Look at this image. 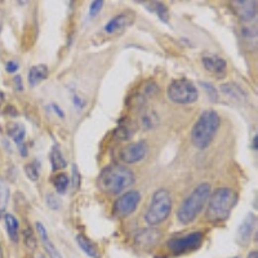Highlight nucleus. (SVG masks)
<instances>
[{"label":"nucleus","instance_id":"obj_1","mask_svg":"<svg viewBox=\"0 0 258 258\" xmlns=\"http://www.w3.org/2000/svg\"><path fill=\"white\" fill-rule=\"evenodd\" d=\"M205 217L210 222H223L231 214L232 208L238 201V195L232 189L221 187L209 195Z\"/></svg>","mask_w":258,"mask_h":258},{"label":"nucleus","instance_id":"obj_2","mask_svg":"<svg viewBox=\"0 0 258 258\" xmlns=\"http://www.w3.org/2000/svg\"><path fill=\"white\" fill-rule=\"evenodd\" d=\"M98 186L106 194H119L134 184V174L124 165H109L98 176Z\"/></svg>","mask_w":258,"mask_h":258},{"label":"nucleus","instance_id":"obj_3","mask_svg":"<svg viewBox=\"0 0 258 258\" xmlns=\"http://www.w3.org/2000/svg\"><path fill=\"white\" fill-rule=\"evenodd\" d=\"M210 190H212L210 185L203 182L185 199L177 212V218L182 225H189L196 219L209 199Z\"/></svg>","mask_w":258,"mask_h":258},{"label":"nucleus","instance_id":"obj_4","mask_svg":"<svg viewBox=\"0 0 258 258\" xmlns=\"http://www.w3.org/2000/svg\"><path fill=\"white\" fill-rule=\"evenodd\" d=\"M219 116L214 110H205L199 116L191 130L193 143L199 150H204L212 143L214 135L219 128Z\"/></svg>","mask_w":258,"mask_h":258},{"label":"nucleus","instance_id":"obj_5","mask_svg":"<svg viewBox=\"0 0 258 258\" xmlns=\"http://www.w3.org/2000/svg\"><path fill=\"white\" fill-rule=\"evenodd\" d=\"M172 212V197L171 194L165 189L156 190L152 195L151 203L145 214V221L147 225L156 226L164 222Z\"/></svg>","mask_w":258,"mask_h":258},{"label":"nucleus","instance_id":"obj_6","mask_svg":"<svg viewBox=\"0 0 258 258\" xmlns=\"http://www.w3.org/2000/svg\"><path fill=\"white\" fill-rule=\"evenodd\" d=\"M167 96L172 102L177 105H190L196 102L199 93L193 81L182 77V79H176L169 84Z\"/></svg>","mask_w":258,"mask_h":258},{"label":"nucleus","instance_id":"obj_7","mask_svg":"<svg viewBox=\"0 0 258 258\" xmlns=\"http://www.w3.org/2000/svg\"><path fill=\"white\" fill-rule=\"evenodd\" d=\"M201 244H203V234L200 231H194L181 238L171 239L168 242V248L174 256H180L197 251Z\"/></svg>","mask_w":258,"mask_h":258},{"label":"nucleus","instance_id":"obj_8","mask_svg":"<svg viewBox=\"0 0 258 258\" xmlns=\"http://www.w3.org/2000/svg\"><path fill=\"white\" fill-rule=\"evenodd\" d=\"M139 201H141V194L138 191H127L126 194H123L122 196H119V199L114 203V214L116 217H119V218L130 216L137 209Z\"/></svg>","mask_w":258,"mask_h":258},{"label":"nucleus","instance_id":"obj_9","mask_svg":"<svg viewBox=\"0 0 258 258\" xmlns=\"http://www.w3.org/2000/svg\"><path fill=\"white\" fill-rule=\"evenodd\" d=\"M147 154V143L145 141L133 142L120 151V160L127 164H134L145 158Z\"/></svg>","mask_w":258,"mask_h":258},{"label":"nucleus","instance_id":"obj_10","mask_svg":"<svg viewBox=\"0 0 258 258\" xmlns=\"http://www.w3.org/2000/svg\"><path fill=\"white\" fill-rule=\"evenodd\" d=\"M256 222L257 218L253 213H249L248 216L243 219V222L239 226L238 231H236V242L240 245H248L251 242L253 232L256 230Z\"/></svg>","mask_w":258,"mask_h":258},{"label":"nucleus","instance_id":"obj_11","mask_svg":"<svg viewBox=\"0 0 258 258\" xmlns=\"http://www.w3.org/2000/svg\"><path fill=\"white\" fill-rule=\"evenodd\" d=\"M134 21V14L133 12H124L120 13L118 16L114 17L113 19H110L109 22L105 26V32L107 34H115V32H120L124 29H127L128 26H130Z\"/></svg>","mask_w":258,"mask_h":258},{"label":"nucleus","instance_id":"obj_12","mask_svg":"<svg viewBox=\"0 0 258 258\" xmlns=\"http://www.w3.org/2000/svg\"><path fill=\"white\" fill-rule=\"evenodd\" d=\"M232 6H234L236 14L244 22H249V21H253L256 18V14H257V1H248V0L234 1Z\"/></svg>","mask_w":258,"mask_h":258},{"label":"nucleus","instance_id":"obj_13","mask_svg":"<svg viewBox=\"0 0 258 258\" xmlns=\"http://www.w3.org/2000/svg\"><path fill=\"white\" fill-rule=\"evenodd\" d=\"M203 64L206 71L217 76H223L227 70V62L217 55H206L203 57Z\"/></svg>","mask_w":258,"mask_h":258},{"label":"nucleus","instance_id":"obj_14","mask_svg":"<svg viewBox=\"0 0 258 258\" xmlns=\"http://www.w3.org/2000/svg\"><path fill=\"white\" fill-rule=\"evenodd\" d=\"M161 238L160 231L156 229H146L138 232V235L135 236V244L142 249H151L156 245L159 239Z\"/></svg>","mask_w":258,"mask_h":258},{"label":"nucleus","instance_id":"obj_15","mask_svg":"<svg viewBox=\"0 0 258 258\" xmlns=\"http://www.w3.org/2000/svg\"><path fill=\"white\" fill-rule=\"evenodd\" d=\"M36 231H38L39 236H40V239H42L43 245H44L45 251H47V253L49 255V257H51V258H62V256L58 253V251L56 249V247L53 245V243L51 242V239H49L48 231H47V229H45L44 226H43L40 222H36Z\"/></svg>","mask_w":258,"mask_h":258},{"label":"nucleus","instance_id":"obj_16","mask_svg":"<svg viewBox=\"0 0 258 258\" xmlns=\"http://www.w3.org/2000/svg\"><path fill=\"white\" fill-rule=\"evenodd\" d=\"M76 243H77V245H79V247L81 248V251H83L87 256H89V257H92V258L101 257V252H100V249H98V247H97V245L94 244L90 239H88L87 236L83 235V234H79V235H76Z\"/></svg>","mask_w":258,"mask_h":258},{"label":"nucleus","instance_id":"obj_17","mask_svg":"<svg viewBox=\"0 0 258 258\" xmlns=\"http://www.w3.org/2000/svg\"><path fill=\"white\" fill-rule=\"evenodd\" d=\"M48 77V67L45 64H35L29 71L30 87H35Z\"/></svg>","mask_w":258,"mask_h":258},{"label":"nucleus","instance_id":"obj_18","mask_svg":"<svg viewBox=\"0 0 258 258\" xmlns=\"http://www.w3.org/2000/svg\"><path fill=\"white\" fill-rule=\"evenodd\" d=\"M221 90H222V93H225L226 96L230 97L231 100H235V101H243L247 100V94L244 93V90L242 88L236 85L235 83H225L221 85Z\"/></svg>","mask_w":258,"mask_h":258},{"label":"nucleus","instance_id":"obj_19","mask_svg":"<svg viewBox=\"0 0 258 258\" xmlns=\"http://www.w3.org/2000/svg\"><path fill=\"white\" fill-rule=\"evenodd\" d=\"M8 134L10 135L13 141L16 142V145L22 146L26 135V129L19 123H9L8 124Z\"/></svg>","mask_w":258,"mask_h":258},{"label":"nucleus","instance_id":"obj_20","mask_svg":"<svg viewBox=\"0 0 258 258\" xmlns=\"http://www.w3.org/2000/svg\"><path fill=\"white\" fill-rule=\"evenodd\" d=\"M4 221H5V227H6V232H8V236L12 240V243H17L18 242V219L16 218L12 214H8L6 213L4 216Z\"/></svg>","mask_w":258,"mask_h":258},{"label":"nucleus","instance_id":"obj_21","mask_svg":"<svg viewBox=\"0 0 258 258\" xmlns=\"http://www.w3.org/2000/svg\"><path fill=\"white\" fill-rule=\"evenodd\" d=\"M51 164H52V169L53 171H60V169H64L67 165V161L66 159L64 158L61 150L58 147L57 145L53 146L51 151Z\"/></svg>","mask_w":258,"mask_h":258},{"label":"nucleus","instance_id":"obj_22","mask_svg":"<svg viewBox=\"0 0 258 258\" xmlns=\"http://www.w3.org/2000/svg\"><path fill=\"white\" fill-rule=\"evenodd\" d=\"M70 178L66 173H58L55 178H53V186H55L56 191L58 194H64L67 191V187L70 185Z\"/></svg>","mask_w":258,"mask_h":258},{"label":"nucleus","instance_id":"obj_23","mask_svg":"<svg viewBox=\"0 0 258 258\" xmlns=\"http://www.w3.org/2000/svg\"><path fill=\"white\" fill-rule=\"evenodd\" d=\"M148 9L156 13V16L160 18V21L168 23V21H169V12H168V8L164 3L155 1V3H151V6H148Z\"/></svg>","mask_w":258,"mask_h":258},{"label":"nucleus","instance_id":"obj_24","mask_svg":"<svg viewBox=\"0 0 258 258\" xmlns=\"http://www.w3.org/2000/svg\"><path fill=\"white\" fill-rule=\"evenodd\" d=\"M8 200H9V187L3 181H0V213L5 210Z\"/></svg>","mask_w":258,"mask_h":258},{"label":"nucleus","instance_id":"obj_25","mask_svg":"<svg viewBox=\"0 0 258 258\" xmlns=\"http://www.w3.org/2000/svg\"><path fill=\"white\" fill-rule=\"evenodd\" d=\"M25 173L27 178L32 182H36L39 180V165L36 164V161H32V163L25 165Z\"/></svg>","mask_w":258,"mask_h":258},{"label":"nucleus","instance_id":"obj_26","mask_svg":"<svg viewBox=\"0 0 258 258\" xmlns=\"http://www.w3.org/2000/svg\"><path fill=\"white\" fill-rule=\"evenodd\" d=\"M200 85H201V87L204 88V90H205L206 93H208L209 100L214 101V102H216L217 98H218V94H217V90L214 89V87H213L212 84L206 83V81H201V83H200Z\"/></svg>","mask_w":258,"mask_h":258},{"label":"nucleus","instance_id":"obj_27","mask_svg":"<svg viewBox=\"0 0 258 258\" xmlns=\"http://www.w3.org/2000/svg\"><path fill=\"white\" fill-rule=\"evenodd\" d=\"M25 245L29 247L30 249H35L36 248V238L34 235V232L30 229L25 230Z\"/></svg>","mask_w":258,"mask_h":258},{"label":"nucleus","instance_id":"obj_28","mask_svg":"<svg viewBox=\"0 0 258 258\" xmlns=\"http://www.w3.org/2000/svg\"><path fill=\"white\" fill-rule=\"evenodd\" d=\"M103 1L102 0H96V1H92L89 6V17L90 18H94V17L100 13V10L102 9Z\"/></svg>","mask_w":258,"mask_h":258},{"label":"nucleus","instance_id":"obj_29","mask_svg":"<svg viewBox=\"0 0 258 258\" xmlns=\"http://www.w3.org/2000/svg\"><path fill=\"white\" fill-rule=\"evenodd\" d=\"M47 205H48L49 208L53 210H57L61 208V203H60V200H58L55 195H52V194L47 196Z\"/></svg>","mask_w":258,"mask_h":258},{"label":"nucleus","instance_id":"obj_30","mask_svg":"<svg viewBox=\"0 0 258 258\" xmlns=\"http://www.w3.org/2000/svg\"><path fill=\"white\" fill-rule=\"evenodd\" d=\"M80 185V174H79V169L76 165H72V186L74 189H77Z\"/></svg>","mask_w":258,"mask_h":258},{"label":"nucleus","instance_id":"obj_31","mask_svg":"<svg viewBox=\"0 0 258 258\" xmlns=\"http://www.w3.org/2000/svg\"><path fill=\"white\" fill-rule=\"evenodd\" d=\"M5 70L9 72V74H13L18 70V64L16 61H9L5 64Z\"/></svg>","mask_w":258,"mask_h":258},{"label":"nucleus","instance_id":"obj_32","mask_svg":"<svg viewBox=\"0 0 258 258\" xmlns=\"http://www.w3.org/2000/svg\"><path fill=\"white\" fill-rule=\"evenodd\" d=\"M74 105H75V107H76V110L77 109L81 110L84 106H85V101H84L81 97L74 96Z\"/></svg>","mask_w":258,"mask_h":258},{"label":"nucleus","instance_id":"obj_33","mask_svg":"<svg viewBox=\"0 0 258 258\" xmlns=\"http://www.w3.org/2000/svg\"><path fill=\"white\" fill-rule=\"evenodd\" d=\"M52 107H53V111H55V113L57 114V115L60 116L61 119H64V111L61 110V107L58 106V105H56V103H53V105H52Z\"/></svg>","mask_w":258,"mask_h":258},{"label":"nucleus","instance_id":"obj_34","mask_svg":"<svg viewBox=\"0 0 258 258\" xmlns=\"http://www.w3.org/2000/svg\"><path fill=\"white\" fill-rule=\"evenodd\" d=\"M14 83H16V88L17 90H21L23 89V85H22V79H21V76H16L14 77Z\"/></svg>","mask_w":258,"mask_h":258},{"label":"nucleus","instance_id":"obj_35","mask_svg":"<svg viewBox=\"0 0 258 258\" xmlns=\"http://www.w3.org/2000/svg\"><path fill=\"white\" fill-rule=\"evenodd\" d=\"M248 258H258V253H257V251L251 252V253H249V256H248Z\"/></svg>","mask_w":258,"mask_h":258},{"label":"nucleus","instance_id":"obj_36","mask_svg":"<svg viewBox=\"0 0 258 258\" xmlns=\"http://www.w3.org/2000/svg\"><path fill=\"white\" fill-rule=\"evenodd\" d=\"M253 150L257 151V135H255V138H253Z\"/></svg>","mask_w":258,"mask_h":258},{"label":"nucleus","instance_id":"obj_37","mask_svg":"<svg viewBox=\"0 0 258 258\" xmlns=\"http://www.w3.org/2000/svg\"><path fill=\"white\" fill-rule=\"evenodd\" d=\"M3 101H4V93H3V92H0V106H1Z\"/></svg>","mask_w":258,"mask_h":258},{"label":"nucleus","instance_id":"obj_38","mask_svg":"<svg viewBox=\"0 0 258 258\" xmlns=\"http://www.w3.org/2000/svg\"><path fill=\"white\" fill-rule=\"evenodd\" d=\"M38 258H45V257H43V256H40V257H38Z\"/></svg>","mask_w":258,"mask_h":258},{"label":"nucleus","instance_id":"obj_39","mask_svg":"<svg viewBox=\"0 0 258 258\" xmlns=\"http://www.w3.org/2000/svg\"><path fill=\"white\" fill-rule=\"evenodd\" d=\"M234 258H242V257H234Z\"/></svg>","mask_w":258,"mask_h":258}]
</instances>
